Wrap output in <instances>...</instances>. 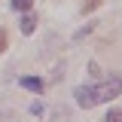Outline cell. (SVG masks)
Listing matches in <instances>:
<instances>
[{
  "label": "cell",
  "instance_id": "cell-1",
  "mask_svg": "<svg viewBox=\"0 0 122 122\" xmlns=\"http://www.w3.org/2000/svg\"><path fill=\"white\" fill-rule=\"evenodd\" d=\"M122 92V76H110V79H104V82H98V86H79L76 89V104L79 107H98L104 104V101H110V98H116Z\"/></svg>",
  "mask_w": 122,
  "mask_h": 122
},
{
  "label": "cell",
  "instance_id": "cell-2",
  "mask_svg": "<svg viewBox=\"0 0 122 122\" xmlns=\"http://www.w3.org/2000/svg\"><path fill=\"white\" fill-rule=\"evenodd\" d=\"M21 86H25L28 92H37V95H40V92H43V79H37V76H25Z\"/></svg>",
  "mask_w": 122,
  "mask_h": 122
},
{
  "label": "cell",
  "instance_id": "cell-3",
  "mask_svg": "<svg viewBox=\"0 0 122 122\" xmlns=\"http://www.w3.org/2000/svg\"><path fill=\"white\" fill-rule=\"evenodd\" d=\"M34 28H37V18L34 15H25L21 18V34H34Z\"/></svg>",
  "mask_w": 122,
  "mask_h": 122
},
{
  "label": "cell",
  "instance_id": "cell-4",
  "mask_svg": "<svg viewBox=\"0 0 122 122\" xmlns=\"http://www.w3.org/2000/svg\"><path fill=\"white\" fill-rule=\"evenodd\" d=\"M12 3V9H18V12H30V6H34V0H9Z\"/></svg>",
  "mask_w": 122,
  "mask_h": 122
},
{
  "label": "cell",
  "instance_id": "cell-5",
  "mask_svg": "<svg viewBox=\"0 0 122 122\" xmlns=\"http://www.w3.org/2000/svg\"><path fill=\"white\" fill-rule=\"evenodd\" d=\"M107 122H122V107L110 110V113H107Z\"/></svg>",
  "mask_w": 122,
  "mask_h": 122
},
{
  "label": "cell",
  "instance_id": "cell-6",
  "mask_svg": "<svg viewBox=\"0 0 122 122\" xmlns=\"http://www.w3.org/2000/svg\"><path fill=\"white\" fill-rule=\"evenodd\" d=\"M98 6H101V0H82V12H92Z\"/></svg>",
  "mask_w": 122,
  "mask_h": 122
},
{
  "label": "cell",
  "instance_id": "cell-7",
  "mask_svg": "<svg viewBox=\"0 0 122 122\" xmlns=\"http://www.w3.org/2000/svg\"><path fill=\"white\" fill-rule=\"evenodd\" d=\"M3 49H6V30L0 28V52H3Z\"/></svg>",
  "mask_w": 122,
  "mask_h": 122
}]
</instances>
